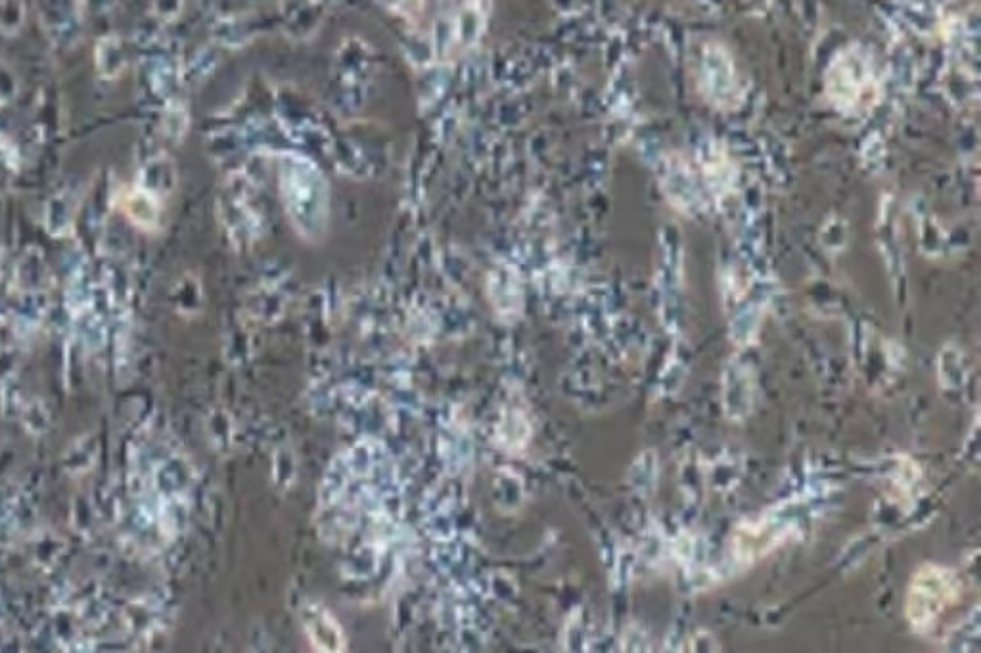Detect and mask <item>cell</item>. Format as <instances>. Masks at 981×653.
I'll return each mask as SVG.
<instances>
[{
  "label": "cell",
  "mask_w": 981,
  "mask_h": 653,
  "mask_svg": "<svg viewBox=\"0 0 981 653\" xmlns=\"http://www.w3.org/2000/svg\"><path fill=\"white\" fill-rule=\"evenodd\" d=\"M951 573L939 567H926L914 579L909 592V617L916 631H924L953 596Z\"/></svg>",
  "instance_id": "obj_1"
},
{
  "label": "cell",
  "mask_w": 981,
  "mask_h": 653,
  "mask_svg": "<svg viewBox=\"0 0 981 653\" xmlns=\"http://www.w3.org/2000/svg\"><path fill=\"white\" fill-rule=\"evenodd\" d=\"M832 98L840 100L842 108H857L874 91V77L863 56L857 52L845 54L834 64L830 73Z\"/></svg>",
  "instance_id": "obj_2"
},
{
  "label": "cell",
  "mask_w": 981,
  "mask_h": 653,
  "mask_svg": "<svg viewBox=\"0 0 981 653\" xmlns=\"http://www.w3.org/2000/svg\"><path fill=\"white\" fill-rule=\"evenodd\" d=\"M702 81L706 85L709 100H713L719 108H731L736 100V77L732 69L731 58L719 46H711L704 56L702 66Z\"/></svg>",
  "instance_id": "obj_3"
}]
</instances>
